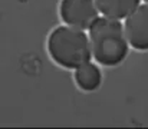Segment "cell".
<instances>
[{
  "label": "cell",
  "mask_w": 148,
  "mask_h": 129,
  "mask_svg": "<svg viewBox=\"0 0 148 129\" xmlns=\"http://www.w3.org/2000/svg\"><path fill=\"white\" fill-rule=\"evenodd\" d=\"M144 1H145V3H148V0H144Z\"/></svg>",
  "instance_id": "52a82bcc"
},
{
  "label": "cell",
  "mask_w": 148,
  "mask_h": 129,
  "mask_svg": "<svg viewBox=\"0 0 148 129\" xmlns=\"http://www.w3.org/2000/svg\"><path fill=\"white\" fill-rule=\"evenodd\" d=\"M73 78L78 87L84 92H94L102 83V72L98 65L92 62H88L75 69Z\"/></svg>",
  "instance_id": "8992f818"
},
{
  "label": "cell",
  "mask_w": 148,
  "mask_h": 129,
  "mask_svg": "<svg viewBox=\"0 0 148 129\" xmlns=\"http://www.w3.org/2000/svg\"><path fill=\"white\" fill-rule=\"evenodd\" d=\"M48 52L52 60L65 69H78L91 62L92 49L89 35L71 26H58L48 38Z\"/></svg>",
  "instance_id": "7a4b0ae2"
},
{
  "label": "cell",
  "mask_w": 148,
  "mask_h": 129,
  "mask_svg": "<svg viewBox=\"0 0 148 129\" xmlns=\"http://www.w3.org/2000/svg\"><path fill=\"white\" fill-rule=\"evenodd\" d=\"M92 57L102 66H116L122 63L130 52L124 25L111 17L101 16L89 27Z\"/></svg>",
  "instance_id": "6da1fadb"
},
{
  "label": "cell",
  "mask_w": 148,
  "mask_h": 129,
  "mask_svg": "<svg viewBox=\"0 0 148 129\" xmlns=\"http://www.w3.org/2000/svg\"><path fill=\"white\" fill-rule=\"evenodd\" d=\"M130 46L137 50H148V3L140 4L124 23Z\"/></svg>",
  "instance_id": "277c9868"
},
{
  "label": "cell",
  "mask_w": 148,
  "mask_h": 129,
  "mask_svg": "<svg viewBox=\"0 0 148 129\" xmlns=\"http://www.w3.org/2000/svg\"><path fill=\"white\" fill-rule=\"evenodd\" d=\"M99 13L111 19H127L141 3V0H95Z\"/></svg>",
  "instance_id": "5b68a950"
},
{
  "label": "cell",
  "mask_w": 148,
  "mask_h": 129,
  "mask_svg": "<svg viewBox=\"0 0 148 129\" xmlns=\"http://www.w3.org/2000/svg\"><path fill=\"white\" fill-rule=\"evenodd\" d=\"M59 14L66 26L89 30L99 17V10L95 0H60Z\"/></svg>",
  "instance_id": "3957f363"
}]
</instances>
